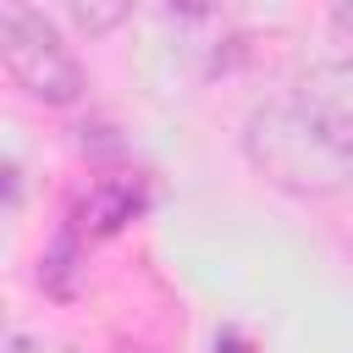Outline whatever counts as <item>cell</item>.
Returning <instances> with one entry per match:
<instances>
[{"label": "cell", "mask_w": 353, "mask_h": 353, "mask_svg": "<svg viewBox=\"0 0 353 353\" xmlns=\"http://www.w3.org/2000/svg\"><path fill=\"white\" fill-rule=\"evenodd\" d=\"M243 154L270 188L298 199H331L353 182V149L325 138L298 105H259L243 121Z\"/></svg>", "instance_id": "1"}, {"label": "cell", "mask_w": 353, "mask_h": 353, "mask_svg": "<svg viewBox=\"0 0 353 353\" xmlns=\"http://www.w3.org/2000/svg\"><path fill=\"white\" fill-rule=\"evenodd\" d=\"M0 66L39 105H77L88 88L83 66L61 44L55 22L33 6H17V0H0Z\"/></svg>", "instance_id": "2"}, {"label": "cell", "mask_w": 353, "mask_h": 353, "mask_svg": "<svg viewBox=\"0 0 353 353\" xmlns=\"http://www.w3.org/2000/svg\"><path fill=\"white\" fill-rule=\"evenodd\" d=\"M292 105H298L325 138H336L342 149H353V55L314 61V66L298 77Z\"/></svg>", "instance_id": "3"}, {"label": "cell", "mask_w": 353, "mask_h": 353, "mask_svg": "<svg viewBox=\"0 0 353 353\" xmlns=\"http://www.w3.org/2000/svg\"><path fill=\"white\" fill-rule=\"evenodd\" d=\"M149 210V188L143 176H99L88 188V199L77 204V232L83 237H116L121 226H132Z\"/></svg>", "instance_id": "4"}, {"label": "cell", "mask_w": 353, "mask_h": 353, "mask_svg": "<svg viewBox=\"0 0 353 353\" xmlns=\"http://www.w3.org/2000/svg\"><path fill=\"white\" fill-rule=\"evenodd\" d=\"M77 226H61V237L50 243V254H44V270H39V281H44V292H55V298H72V287H77Z\"/></svg>", "instance_id": "5"}, {"label": "cell", "mask_w": 353, "mask_h": 353, "mask_svg": "<svg viewBox=\"0 0 353 353\" xmlns=\"http://www.w3.org/2000/svg\"><path fill=\"white\" fill-rule=\"evenodd\" d=\"M66 17H72V22H77V28L88 33V39H94V33H105V28H116V22L127 17V6H94V0L83 6V0H72V6H66Z\"/></svg>", "instance_id": "6"}, {"label": "cell", "mask_w": 353, "mask_h": 353, "mask_svg": "<svg viewBox=\"0 0 353 353\" xmlns=\"http://www.w3.org/2000/svg\"><path fill=\"white\" fill-rule=\"evenodd\" d=\"M83 138H77V149L83 154H121V138L110 132V127H77Z\"/></svg>", "instance_id": "7"}, {"label": "cell", "mask_w": 353, "mask_h": 353, "mask_svg": "<svg viewBox=\"0 0 353 353\" xmlns=\"http://www.w3.org/2000/svg\"><path fill=\"white\" fill-rule=\"evenodd\" d=\"M331 33L353 44V6H331Z\"/></svg>", "instance_id": "8"}, {"label": "cell", "mask_w": 353, "mask_h": 353, "mask_svg": "<svg viewBox=\"0 0 353 353\" xmlns=\"http://www.w3.org/2000/svg\"><path fill=\"white\" fill-rule=\"evenodd\" d=\"M17 199H22V171H17V165H6V204L17 210Z\"/></svg>", "instance_id": "9"}, {"label": "cell", "mask_w": 353, "mask_h": 353, "mask_svg": "<svg viewBox=\"0 0 353 353\" xmlns=\"http://www.w3.org/2000/svg\"><path fill=\"white\" fill-rule=\"evenodd\" d=\"M215 353H248V342H243L237 331H221V336H215Z\"/></svg>", "instance_id": "10"}]
</instances>
